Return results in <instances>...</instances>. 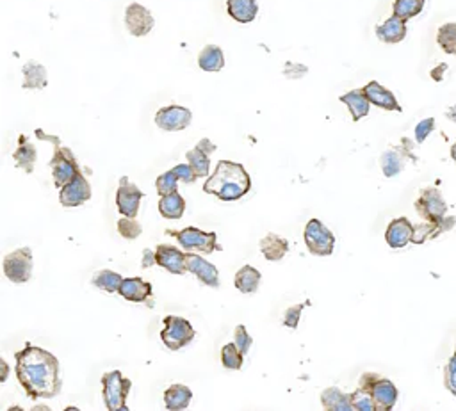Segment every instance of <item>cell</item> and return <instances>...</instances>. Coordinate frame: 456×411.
I'll use <instances>...</instances> for the list:
<instances>
[{
    "instance_id": "1",
    "label": "cell",
    "mask_w": 456,
    "mask_h": 411,
    "mask_svg": "<svg viewBox=\"0 0 456 411\" xmlns=\"http://www.w3.org/2000/svg\"><path fill=\"white\" fill-rule=\"evenodd\" d=\"M15 360L16 377L29 399H52L61 392L59 360L50 351L25 344V347L15 354Z\"/></svg>"
},
{
    "instance_id": "2",
    "label": "cell",
    "mask_w": 456,
    "mask_h": 411,
    "mask_svg": "<svg viewBox=\"0 0 456 411\" xmlns=\"http://www.w3.org/2000/svg\"><path fill=\"white\" fill-rule=\"evenodd\" d=\"M251 189V178L243 164L220 160L213 175L203 183V193L214 195L221 202H237Z\"/></svg>"
},
{
    "instance_id": "3",
    "label": "cell",
    "mask_w": 456,
    "mask_h": 411,
    "mask_svg": "<svg viewBox=\"0 0 456 411\" xmlns=\"http://www.w3.org/2000/svg\"><path fill=\"white\" fill-rule=\"evenodd\" d=\"M358 389L371 393L374 404H376V411H391L394 410L395 403H398L399 392L394 383L376 372L362 374Z\"/></svg>"
},
{
    "instance_id": "4",
    "label": "cell",
    "mask_w": 456,
    "mask_h": 411,
    "mask_svg": "<svg viewBox=\"0 0 456 411\" xmlns=\"http://www.w3.org/2000/svg\"><path fill=\"white\" fill-rule=\"evenodd\" d=\"M102 396L103 403H106L109 411H127V399H129V392L132 389L130 379L122 376L120 370H113V372L103 374L102 377Z\"/></svg>"
},
{
    "instance_id": "5",
    "label": "cell",
    "mask_w": 456,
    "mask_h": 411,
    "mask_svg": "<svg viewBox=\"0 0 456 411\" xmlns=\"http://www.w3.org/2000/svg\"><path fill=\"white\" fill-rule=\"evenodd\" d=\"M194 330L189 320L182 317H164V330L160 332V340L171 351H180L194 340Z\"/></svg>"
},
{
    "instance_id": "6",
    "label": "cell",
    "mask_w": 456,
    "mask_h": 411,
    "mask_svg": "<svg viewBox=\"0 0 456 411\" xmlns=\"http://www.w3.org/2000/svg\"><path fill=\"white\" fill-rule=\"evenodd\" d=\"M50 168H52L53 185H56L57 189H63V187H65L68 182H72V180L77 176V173L80 171L79 164H77V159L72 153V150L59 145L57 139H56L53 157L52 160H50Z\"/></svg>"
},
{
    "instance_id": "7",
    "label": "cell",
    "mask_w": 456,
    "mask_h": 411,
    "mask_svg": "<svg viewBox=\"0 0 456 411\" xmlns=\"http://www.w3.org/2000/svg\"><path fill=\"white\" fill-rule=\"evenodd\" d=\"M167 235L177 237L179 244L184 249H198V252L209 253L213 252H221V246L217 244V235L216 233H207L202 232V230L194 228V226H189V228L184 230H166Z\"/></svg>"
},
{
    "instance_id": "8",
    "label": "cell",
    "mask_w": 456,
    "mask_h": 411,
    "mask_svg": "<svg viewBox=\"0 0 456 411\" xmlns=\"http://www.w3.org/2000/svg\"><path fill=\"white\" fill-rule=\"evenodd\" d=\"M305 244L312 255L330 256L334 253L335 235L319 219H310L305 226Z\"/></svg>"
},
{
    "instance_id": "9",
    "label": "cell",
    "mask_w": 456,
    "mask_h": 411,
    "mask_svg": "<svg viewBox=\"0 0 456 411\" xmlns=\"http://www.w3.org/2000/svg\"><path fill=\"white\" fill-rule=\"evenodd\" d=\"M6 278L13 283H27L32 276V249L20 248L4 259Z\"/></svg>"
},
{
    "instance_id": "10",
    "label": "cell",
    "mask_w": 456,
    "mask_h": 411,
    "mask_svg": "<svg viewBox=\"0 0 456 411\" xmlns=\"http://www.w3.org/2000/svg\"><path fill=\"white\" fill-rule=\"evenodd\" d=\"M415 210L424 221L442 223L445 219L448 205L438 189H424L415 202Z\"/></svg>"
},
{
    "instance_id": "11",
    "label": "cell",
    "mask_w": 456,
    "mask_h": 411,
    "mask_svg": "<svg viewBox=\"0 0 456 411\" xmlns=\"http://www.w3.org/2000/svg\"><path fill=\"white\" fill-rule=\"evenodd\" d=\"M89 200H91V185H89L88 178L80 171L77 173V176L72 182H68L63 189H59V202L66 209L84 205Z\"/></svg>"
},
{
    "instance_id": "12",
    "label": "cell",
    "mask_w": 456,
    "mask_h": 411,
    "mask_svg": "<svg viewBox=\"0 0 456 411\" xmlns=\"http://www.w3.org/2000/svg\"><path fill=\"white\" fill-rule=\"evenodd\" d=\"M191 119L193 115L189 109L182 105H167L157 111L156 125L166 132H179L191 125Z\"/></svg>"
},
{
    "instance_id": "13",
    "label": "cell",
    "mask_w": 456,
    "mask_h": 411,
    "mask_svg": "<svg viewBox=\"0 0 456 411\" xmlns=\"http://www.w3.org/2000/svg\"><path fill=\"white\" fill-rule=\"evenodd\" d=\"M143 196H145V193H141L132 182H129L127 176L120 178V187L116 190V207H118L122 216L136 217L137 212H139Z\"/></svg>"
},
{
    "instance_id": "14",
    "label": "cell",
    "mask_w": 456,
    "mask_h": 411,
    "mask_svg": "<svg viewBox=\"0 0 456 411\" xmlns=\"http://www.w3.org/2000/svg\"><path fill=\"white\" fill-rule=\"evenodd\" d=\"M408 159H414L415 155L412 153V145L410 139L405 137L403 145L398 146V148H391L381 155V171L387 178H392V176L399 175V173L405 169V164H407Z\"/></svg>"
},
{
    "instance_id": "15",
    "label": "cell",
    "mask_w": 456,
    "mask_h": 411,
    "mask_svg": "<svg viewBox=\"0 0 456 411\" xmlns=\"http://www.w3.org/2000/svg\"><path fill=\"white\" fill-rule=\"evenodd\" d=\"M125 25L130 34L141 38V36H146L152 31L153 25H156V20H153L152 13L145 6L134 2L125 11Z\"/></svg>"
},
{
    "instance_id": "16",
    "label": "cell",
    "mask_w": 456,
    "mask_h": 411,
    "mask_svg": "<svg viewBox=\"0 0 456 411\" xmlns=\"http://www.w3.org/2000/svg\"><path fill=\"white\" fill-rule=\"evenodd\" d=\"M186 269L193 273L203 285L213 287V289L220 287V273H217V269L200 255L186 253Z\"/></svg>"
},
{
    "instance_id": "17",
    "label": "cell",
    "mask_w": 456,
    "mask_h": 411,
    "mask_svg": "<svg viewBox=\"0 0 456 411\" xmlns=\"http://www.w3.org/2000/svg\"><path fill=\"white\" fill-rule=\"evenodd\" d=\"M414 239V225L408 221V217L392 219L385 232V240L392 249H403Z\"/></svg>"
},
{
    "instance_id": "18",
    "label": "cell",
    "mask_w": 456,
    "mask_h": 411,
    "mask_svg": "<svg viewBox=\"0 0 456 411\" xmlns=\"http://www.w3.org/2000/svg\"><path fill=\"white\" fill-rule=\"evenodd\" d=\"M216 152V145L210 139H202L191 152H187V162L193 166L198 176H209L210 171V155Z\"/></svg>"
},
{
    "instance_id": "19",
    "label": "cell",
    "mask_w": 456,
    "mask_h": 411,
    "mask_svg": "<svg viewBox=\"0 0 456 411\" xmlns=\"http://www.w3.org/2000/svg\"><path fill=\"white\" fill-rule=\"evenodd\" d=\"M156 260L157 266H160L163 269H166L171 274H184L186 273V253H182L180 249L167 246V244H160L156 249Z\"/></svg>"
},
{
    "instance_id": "20",
    "label": "cell",
    "mask_w": 456,
    "mask_h": 411,
    "mask_svg": "<svg viewBox=\"0 0 456 411\" xmlns=\"http://www.w3.org/2000/svg\"><path fill=\"white\" fill-rule=\"evenodd\" d=\"M120 296L125 297L130 303H146L152 308V296L153 289L148 282L141 278H125L123 280L122 287H120Z\"/></svg>"
},
{
    "instance_id": "21",
    "label": "cell",
    "mask_w": 456,
    "mask_h": 411,
    "mask_svg": "<svg viewBox=\"0 0 456 411\" xmlns=\"http://www.w3.org/2000/svg\"><path fill=\"white\" fill-rule=\"evenodd\" d=\"M364 93L369 98V102L373 103V105L380 107V109H385V111H398V112L403 111L398 100H395L394 93L388 91L387 88H384V86H381L380 82H376V80H371V82L364 88Z\"/></svg>"
},
{
    "instance_id": "22",
    "label": "cell",
    "mask_w": 456,
    "mask_h": 411,
    "mask_svg": "<svg viewBox=\"0 0 456 411\" xmlns=\"http://www.w3.org/2000/svg\"><path fill=\"white\" fill-rule=\"evenodd\" d=\"M376 36L380 41L394 45V43L403 41L407 38V22L399 16L392 15L391 18L385 20L381 25L376 27Z\"/></svg>"
},
{
    "instance_id": "23",
    "label": "cell",
    "mask_w": 456,
    "mask_h": 411,
    "mask_svg": "<svg viewBox=\"0 0 456 411\" xmlns=\"http://www.w3.org/2000/svg\"><path fill=\"white\" fill-rule=\"evenodd\" d=\"M455 225H456V217H445L442 223L422 221L421 225L414 226V239H412V242L422 244L428 239H435V237L452 230V226Z\"/></svg>"
},
{
    "instance_id": "24",
    "label": "cell",
    "mask_w": 456,
    "mask_h": 411,
    "mask_svg": "<svg viewBox=\"0 0 456 411\" xmlns=\"http://www.w3.org/2000/svg\"><path fill=\"white\" fill-rule=\"evenodd\" d=\"M338 100L350 109L353 122H360L362 118H365V116L369 115L371 102H369V98L365 96L364 89H353V91L342 95Z\"/></svg>"
},
{
    "instance_id": "25",
    "label": "cell",
    "mask_w": 456,
    "mask_h": 411,
    "mask_svg": "<svg viewBox=\"0 0 456 411\" xmlns=\"http://www.w3.org/2000/svg\"><path fill=\"white\" fill-rule=\"evenodd\" d=\"M260 252H262L264 259L270 260V262H280L289 252V242L277 233H267L260 240Z\"/></svg>"
},
{
    "instance_id": "26",
    "label": "cell",
    "mask_w": 456,
    "mask_h": 411,
    "mask_svg": "<svg viewBox=\"0 0 456 411\" xmlns=\"http://www.w3.org/2000/svg\"><path fill=\"white\" fill-rule=\"evenodd\" d=\"M227 11L236 22L250 23L257 18L259 6H257V0H228Z\"/></svg>"
},
{
    "instance_id": "27",
    "label": "cell",
    "mask_w": 456,
    "mask_h": 411,
    "mask_svg": "<svg viewBox=\"0 0 456 411\" xmlns=\"http://www.w3.org/2000/svg\"><path fill=\"white\" fill-rule=\"evenodd\" d=\"M193 399V392L189 386L186 385H171L170 389L164 392V404L166 410L170 411H180L187 410Z\"/></svg>"
},
{
    "instance_id": "28",
    "label": "cell",
    "mask_w": 456,
    "mask_h": 411,
    "mask_svg": "<svg viewBox=\"0 0 456 411\" xmlns=\"http://www.w3.org/2000/svg\"><path fill=\"white\" fill-rule=\"evenodd\" d=\"M13 157H15L16 168L23 169V171L29 173V175L34 171V164H36V159H38V152H36L34 145H31V143L27 141L25 136H20L18 148L15 150V155Z\"/></svg>"
},
{
    "instance_id": "29",
    "label": "cell",
    "mask_w": 456,
    "mask_h": 411,
    "mask_svg": "<svg viewBox=\"0 0 456 411\" xmlns=\"http://www.w3.org/2000/svg\"><path fill=\"white\" fill-rule=\"evenodd\" d=\"M260 278H262L260 270H257L251 266H244L237 270L236 278H234V285H236V289L239 290V292L253 294L259 289Z\"/></svg>"
},
{
    "instance_id": "30",
    "label": "cell",
    "mask_w": 456,
    "mask_h": 411,
    "mask_svg": "<svg viewBox=\"0 0 456 411\" xmlns=\"http://www.w3.org/2000/svg\"><path fill=\"white\" fill-rule=\"evenodd\" d=\"M321 404L327 411H353L351 406V393H342L341 390L331 386L321 393Z\"/></svg>"
},
{
    "instance_id": "31",
    "label": "cell",
    "mask_w": 456,
    "mask_h": 411,
    "mask_svg": "<svg viewBox=\"0 0 456 411\" xmlns=\"http://www.w3.org/2000/svg\"><path fill=\"white\" fill-rule=\"evenodd\" d=\"M23 89H43L46 88V68L34 61L23 65Z\"/></svg>"
},
{
    "instance_id": "32",
    "label": "cell",
    "mask_w": 456,
    "mask_h": 411,
    "mask_svg": "<svg viewBox=\"0 0 456 411\" xmlns=\"http://www.w3.org/2000/svg\"><path fill=\"white\" fill-rule=\"evenodd\" d=\"M198 66L203 70V72L216 73L220 70H223L224 66V56L223 50L217 45H207L205 48L200 52L198 56Z\"/></svg>"
},
{
    "instance_id": "33",
    "label": "cell",
    "mask_w": 456,
    "mask_h": 411,
    "mask_svg": "<svg viewBox=\"0 0 456 411\" xmlns=\"http://www.w3.org/2000/svg\"><path fill=\"white\" fill-rule=\"evenodd\" d=\"M159 212L166 219H180L184 216V212H186V200L179 195V190L170 193L166 196H160Z\"/></svg>"
},
{
    "instance_id": "34",
    "label": "cell",
    "mask_w": 456,
    "mask_h": 411,
    "mask_svg": "<svg viewBox=\"0 0 456 411\" xmlns=\"http://www.w3.org/2000/svg\"><path fill=\"white\" fill-rule=\"evenodd\" d=\"M123 280L118 273H114V270H99V273L93 274V285L100 290H106V292L114 294L120 292V287H122Z\"/></svg>"
},
{
    "instance_id": "35",
    "label": "cell",
    "mask_w": 456,
    "mask_h": 411,
    "mask_svg": "<svg viewBox=\"0 0 456 411\" xmlns=\"http://www.w3.org/2000/svg\"><path fill=\"white\" fill-rule=\"evenodd\" d=\"M424 2L426 0H395L394 6H392V11H394L395 16L408 22L424 9Z\"/></svg>"
},
{
    "instance_id": "36",
    "label": "cell",
    "mask_w": 456,
    "mask_h": 411,
    "mask_svg": "<svg viewBox=\"0 0 456 411\" xmlns=\"http://www.w3.org/2000/svg\"><path fill=\"white\" fill-rule=\"evenodd\" d=\"M221 362L223 367L228 370H239L244 363V354L241 353L239 347L236 346V342L224 344L221 349Z\"/></svg>"
},
{
    "instance_id": "37",
    "label": "cell",
    "mask_w": 456,
    "mask_h": 411,
    "mask_svg": "<svg viewBox=\"0 0 456 411\" xmlns=\"http://www.w3.org/2000/svg\"><path fill=\"white\" fill-rule=\"evenodd\" d=\"M437 43L445 53L449 56H456V23H444V25L438 29L437 34Z\"/></svg>"
},
{
    "instance_id": "38",
    "label": "cell",
    "mask_w": 456,
    "mask_h": 411,
    "mask_svg": "<svg viewBox=\"0 0 456 411\" xmlns=\"http://www.w3.org/2000/svg\"><path fill=\"white\" fill-rule=\"evenodd\" d=\"M351 406H353V411H376V404L371 393L362 389H357L351 393Z\"/></svg>"
},
{
    "instance_id": "39",
    "label": "cell",
    "mask_w": 456,
    "mask_h": 411,
    "mask_svg": "<svg viewBox=\"0 0 456 411\" xmlns=\"http://www.w3.org/2000/svg\"><path fill=\"white\" fill-rule=\"evenodd\" d=\"M177 185H179V176L175 175V171H173V169H171V171L163 173V175H160L156 182L159 196H166V195H170V193H175Z\"/></svg>"
},
{
    "instance_id": "40",
    "label": "cell",
    "mask_w": 456,
    "mask_h": 411,
    "mask_svg": "<svg viewBox=\"0 0 456 411\" xmlns=\"http://www.w3.org/2000/svg\"><path fill=\"white\" fill-rule=\"evenodd\" d=\"M118 233L125 239H137L141 235V225L136 221V217H125L118 221Z\"/></svg>"
},
{
    "instance_id": "41",
    "label": "cell",
    "mask_w": 456,
    "mask_h": 411,
    "mask_svg": "<svg viewBox=\"0 0 456 411\" xmlns=\"http://www.w3.org/2000/svg\"><path fill=\"white\" fill-rule=\"evenodd\" d=\"M444 385L452 396L456 397V353L452 354L451 360L445 363L444 369Z\"/></svg>"
},
{
    "instance_id": "42",
    "label": "cell",
    "mask_w": 456,
    "mask_h": 411,
    "mask_svg": "<svg viewBox=\"0 0 456 411\" xmlns=\"http://www.w3.org/2000/svg\"><path fill=\"white\" fill-rule=\"evenodd\" d=\"M433 130H435V118H426V119H422V122H419L417 125H415V130H414L415 141H417L419 145H422V143L428 139V136H430Z\"/></svg>"
},
{
    "instance_id": "43",
    "label": "cell",
    "mask_w": 456,
    "mask_h": 411,
    "mask_svg": "<svg viewBox=\"0 0 456 411\" xmlns=\"http://www.w3.org/2000/svg\"><path fill=\"white\" fill-rule=\"evenodd\" d=\"M234 337H236V340H234V342H236V346L239 347L241 353H243L244 356H246L248 351H250V347H251V344H253V339H251V337L248 335L246 326L239 324V326L236 327V332H234Z\"/></svg>"
},
{
    "instance_id": "44",
    "label": "cell",
    "mask_w": 456,
    "mask_h": 411,
    "mask_svg": "<svg viewBox=\"0 0 456 411\" xmlns=\"http://www.w3.org/2000/svg\"><path fill=\"white\" fill-rule=\"evenodd\" d=\"M305 305H294L291 306V308L285 310L284 313V324L287 327H291V330H296L298 324H300V317H301V312H303Z\"/></svg>"
},
{
    "instance_id": "45",
    "label": "cell",
    "mask_w": 456,
    "mask_h": 411,
    "mask_svg": "<svg viewBox=\"0 0 456 411\" xmlns=\"http://www.w3.org/2000/svg\"><path fill=\"white\" fill-rule=\"evenodd\" d=\"M173 171H175V175L179 176V180H182L184 183H193L194 180L198 178L196 171H194L193 166H191L189 162L179 164V166H175V168H173Z\"/></svg>"
},
{
    "instance_id": "46",
    "label": "cell",
    "mask_w": 456,
    "mask_h": 411,
    "mask_svg": "<svg viewBox=\"0 0 456 411\" xmlns=\"http://www.w3.org/2000/svg\"><path fill=\"white\" fill-rule=\"evenodd\" d=\"M307 72V66L296 65V63H287L284 68V75L287 77V79H301Z\"/></svg>"
},
{
    "instance_id": "47",
    "label": "cell",
    "mask_w": 456,
    "mask_h": 411,
    "mask_svg": "<svg viewBox=\"0 0 456 411\" xmlns=\"http://www.w3.org/2000/svg\"><path fill=\"white\" fill-rule=\"evenodd\" d=\"M153 263H157L156 252H152V249H145V253H143V263H141V266L145 267V269H148V267H152Z\"/></svg>"
},
{
    "instance_id": "48",
    "label": "cell",
    "mask_w": 456,
    "mask_h": 411,
    "mask_svg": "<svg viewBox=\"0 0 456 411\" xmlns=\"http://www.w3.org/2000/svg\"><path fill=\"white\" fill-rule=\"evenodd\" d=\"M444 70H445V65H441V66H438L437 70H433V72H431V77H433L435 80H441V79H442L441 73L444 72Z\"/></svg>"
},
{
    "instance_id": "49",
    "label": "cell",
    "mask_w": 456,
    "mask_h": 411,
    "mask_svg": "<svg viewBox=\"0 0 456 411\" xmlns=\"http://www.w3.org/2000/svg\"><path fill=\"white\" fill-rule=\"evenodd\" d=\"M2 370H4V372H2V377H0V381H2V383H4L6 379H8V374H9V367H8V363L4 362V360H2Z\"/></svg>"
},
{
    "instance_id": "50",
    "label": "cell",
    "mask_w": 456,
    "mask_h": 411,
    "mask_svg": "<svg viewBox=\"0 0 456 411\" xmlns=\"http://www.w3.org/2000/svg\"><path fill=\"white\" fill-rule=\"evenodd\" d=\"M448 118L451 119V122L456 123V105H452L451 109H449V111H448Z\"/></svg>"
},
{
    "instance_id": "51",
    "label": "cell",
    "mask_w": 456,
    "mask_h": 411,
    "mask_svg": "<svg viewBox=\"0 0 456 411\" xmlns=\"http://www.w3.org/2000/svg\"><path fill=\"white\" fill-rule=\"evenodd\" d=\"M451 159L455 160V164H456V143L451 146Z\"/></svg>"
},
{
    "instance_id": "52",
    "label": "cell",
    "mask_w": 456,
    "mask_h": 411,
    "mask_svg": "<svg viewBox=\"0 0 456 411\" xmlns=\"http://www.w3.org/2000/svg\"><path fill=\"white\" fill-rule=\"evenodd\" d=\"M455 353H456V351H455Z\"/></svg>"
}]
</instances>
